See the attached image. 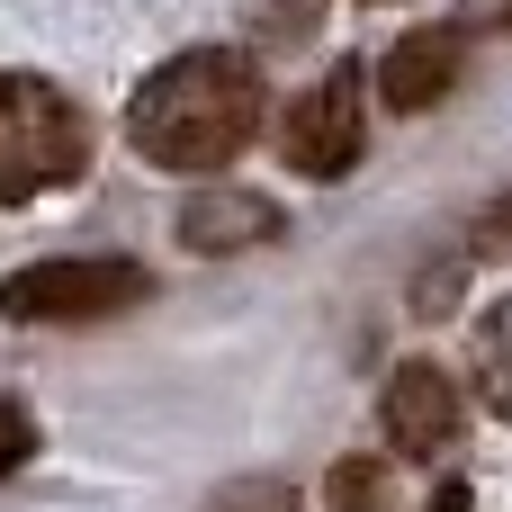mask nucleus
<instances>
[{
    "mask_svg": "<svg viewBox=\"0 0 512 512\" xmlns=\"http://www.w3.org/2000/svg\"><path fill=\"white\" fill-rule=\"evenodd\" d=\"M477 396L495 423H512V297L477 315Z\"/></svg>",
    "mask_w": 512,
    "mask_h": 512,
    "instance_id": "8",
    "label": "nucleus"
},
{
    "mask_svg": "<svg viewBox=\"0 0 512 512\" xmlns=\"http://www.w3.org/2000/svg\"><path fill=\"white\" fill-rule=\"evenodd\" d=\"M387 477L396 468H378V459H342L333 468V512H378L387 504Z\"/></svg>",
    "mask_w": 512,
    "mask_h": 512,
    "instance_id": "9",
    "label": "nucleus"
},
{
    "mask_svg": "<svg viewBox=\"0 0 512 512\" xmlns=\"http://www.w3.org/2000/svg\"><path fill=\"white\" fill-rule=\"evenodd\" d=\"M468 504H477V495H468L459 477H441V486H432V504H423V512H468Z\"/></svg>",
    "mask_w": 512,
    "mask_h": 512,
    "instance_id": "13",
    "label": "nucleus"
},
{
    "mask_svg": "<svg viewBox=\"0 0 512 512\" xmlns=\"http://www.w3.org/2000/svg\"><path fill=\"white\" fill-rule=\"evenodd\" d=\"M261 63L234 54V45H198V54H171L162 72L135 81L126 99V135L144 162L162 171H225L252 135H261Z\"/></svg>",
    "mask_w": 512,
    "mask_h": 512,
    "instance_id": "1",
    "label": "nucleus"
},
{
    "mask_svg": "<svg viewBox=\"0 0 512 512\" xmlns=\"http://www.w3.org/2000/svg\"><path fill=\"white\" fill-rule=\"evenodd\" d=\"M459 63H468V27L432 18V27H414V36H396V45H387V63H378V90H387V108L423 117V108H441V99H450Z\"/></svg>",
    "mask_w": 512,
    "mask_h": 512,
    "instance_id": "6",
    "label": "nucleus"
},
{
    "mask_svg": "<svg viewBox=\"0 0 512 512\" xmlns=\"http://www.w3.org/2000/svg\"><path fill=\"white\" fill-rule=\"evenodd\" d=\"M27 459H36V414L18 396H0V477H18Z\"/></svg>",
    "mask_w": 512,
    "mask_h": 512,
    "instance_id": "10",
    "label": "nucleus"
},
{
    "mask_svg": "<svg viewBox=\"0 0 512 512\" xmlns=\"http://www.w3.org/2000/svg\"><path fill=\"white\" fill-rule=\"evenodd\" d=\"M153 297V270L144 261H117V252H72V261H36V270H9L0 279V324H108L126 306Z\"/></svg>",
    "mask_w": 512,
    "mask_h": 512,
    "instance_id": "3",
    "label": "nucleus"
},
{
    "mask_svg": "<svg viewBox=\"0 0 512 512\" xmlns=\"http://www.w3.org/2000/svg\"><path fill=\"white\" fill-rule=\"evenodd\" d=\"M279 234V207L261 198V189H198L189 207H180V243L189 252H252V243H270Z\"/></svg>",
    "mask_w": 512,
    "mask_h": 512,
    "instance_id": "7",
    "label": "nucleus"
},
{
    "mask_svg": "<svg viewBox=\"0 0 512 512\" xmlns=\"http://www.w3.org/2000/svg\"><path fill=\"white\" fill-rule=\"evenodd\" d=\"M504 27H512V0H504Z\"/></svg>",
    "mask_w": 512,
    "mask_h": 512,
    "instance_id": "14",
    "label": "nucleus"
},
{
    "mask_svg": "<svg viewBox=\"0 0 512 512\" xmlns=\"http://www.w3.org/2000/svg\"><path fill=\"white\" fill-rule=\"evenodd\" d=\"M279 153H288V171H306V180H342V171L369 153V117H360V72H351V63H333L324 81H306V90L279 108Z\"/></svg>",
    "mask_w": 512,
    "mask_h": 512,
    "instance_id": "4",
    "label": "nucleus"
},
{
    "mask_svg": "<svg viewBox=\"0 0 512 512\" xmlns=\"http://www.w3.org/2000/svg\"><path fill=\"white\" fill-rule=\"evenodd\" d=\"M90 171V117L45 72H0V207H27Z\"/></svg>",
    "mask_w": 512,
    "mask_h": 512,
    "instance_id": "2",
    "label": "nucleus"
},
{
    "mask_svg": "<svg viewBox=\"0 0 512 512\" xmlns=\"http://www.w3.org/2000/svg\"><path fill=\"white\" fill-rule=\"evenodd\" d=\"M378 423H387V441H396L405 459H441V450L459 441L468 405H459V387H450L432 360H405V369L387 378V396H378Z\"/></svg>",
    "mask_w": 512,
    "mask_h": 512,
    "instance_id": "5",
    "label": "nucleus"
},
{
    "mask_svg": "<svg viewBox=\"0 0 512 512\" xmlns=\"http://www.w3.org/2000/svg\"><path fill=\"white\" fill-rule=\"evenodd\" d=\"M207 512H297V495H288L279 477H261V486H234V495H216Z\"/></svg>",
    "mask_w": 512,
    "mask_h": 512,
    "instance_id": "12",
    "label": "nucleus"
},
{
    "mask_svg": "<svg viewBox=\"0 0 512 512\" xmlns=\"http://www.w3.org/2000/svg\"><path fill=\"white\" fill-rule=\"evenodd\" d=\"M468 243H477V261H512V189L477 216V234H468Z\"/></svg>",
    "mask_w": 512,
    "mask_h": 512,
    "instance_id": "11",
    "label": "nucleus"
}]
</instances>
